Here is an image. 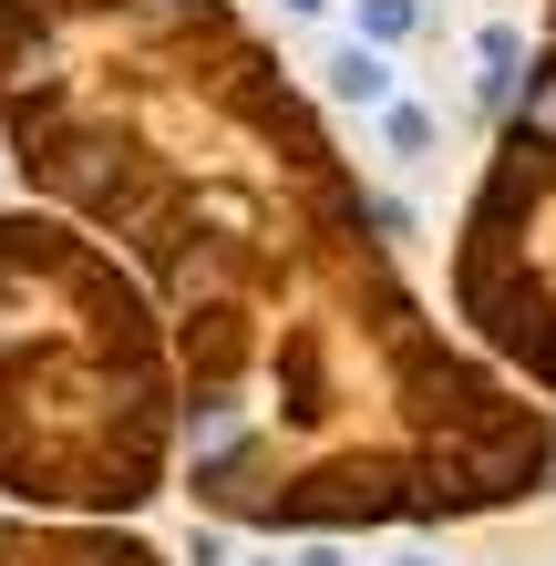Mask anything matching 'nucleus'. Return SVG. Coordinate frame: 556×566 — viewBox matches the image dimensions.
<instances>
[{"instance_id": "nucleus-13", "label": "nucleus", "mask_w": 556, "mask_h": 566, "mask_svg": "<svg viewBox=\"0 0 556 566\" xmlns=\"http://www.w3.org/2000/svg\"><path fill=\"white\" fill-rule=\"evenodd\" d=\"M238 566H289V556H279V546H269V556H238Z\"/></svg>"}, {"instance_id": "nucleus-9", "label": "nucleus", "mask_w": 556, "mask_h": 566, "mask_svg": "<svg viewBox=\"0 0 556 566\" xmlns=\"http://www.w3.org/2000/svg\"><path fill=\"white\" fill-rule=\"evenodd\" d=\"M227 546H238V536H227V525H207V515H196V525H186V546H176V566H238Z\"/></svg>"}, {"instance_id": "nucleus-8", "label": "nucleus", "mask_w": 556, "mask_h": 566, "mask_svg": "<svg viewBox=\"0 0 556 566\" xmlns=\"http://www.w3.org/2000/svg\"><path fill=\"white\" fill-rule=\"evenodd\" d=\"M433 31V11L422 0H350V42H371V52H402Z\"/></svg>"}, {"instance_id": "nucleus-4", "label": "nucleus", "mask_w": 556, "mask_h": 566, "mask_svg": "<svg viewBox=\"0 0 556 566\" xmlns=\"http://www.w3.org/2000/svg\"><path fill=\"white\" fill-rule=\"evenodd\" d=\"M0 566H176L145 525H31L0 515Z\"/></svg>"}, {"instance_id": "nucleus-1", "label": "nucleus", "mask_w": 556, "mask_h": 566, "mask_svg": "<svg viewBox=\"0 0 556 566\" xmlns=\"http://www.w3.org/2000/svg\"><path fill=\"white\" fill-rule=\"evenodd\" d=\"M0 165L155 298L207 525L422 546L556 494V412L412 289L381 186L238 0H0Z\"/></svg>"}, {"instance_id": "nucleus-11", "label": "nucleus", "mask_w": 556, "mask_h": 566, "mask_svg": "<svg viewBox=\"0 0 556 566\" xmlns=\"http://www.w3.org/2000/svg\"><path fill=\"white\" fill-rule=\"evenodd\" d=\"M331 11H340V0H279V21H289V31H310V21H331Z\"/></svg>"}, {"instance_id": "nucleus-10", "label": "nucleus", "mask_w": 556, "mask_h": 566, "mask_svg": "<svg viewBox=\"0 0 556 566\" xmlns=\"http://www.w3.org/2000/svg\"><path fill=\"white\" fill-rule=\"evenodd\" d=\"M289 566H361V556H350V536H300V546H279Z\"/></svg>"}, {"instance_id": "nucleus-5", "label": "nucleus", "mask_w": 556, "mask_h": 566, "mask_svg": "<svg viewBox=\"0 0 556 566\" xmlns=\"http://www.w3.org/2000/svg\"><path fill=\"white\" fill-rule=\"evenodd\" d=\"M310 93H319V114L340 104V114H361V124H371V114L402 104V73H391V52H371V42H331V52H319V83H310Z\"/></svg>"}, {"instance_id": "nucleus-2", "label": "nucleus", "mask_w": 556, "mask_h": 566, "mask_svg": "<svg viewBox=\"0 0 556 566\" xmlns=\"http://www.w3.org/2000/svg\"><path fill=\"white\" fill-rule=\"evenodd\" d=\"M176 494V350L135 269L0 196V515L145 525Z\"/></svg>"}, {"instance_id": "nucleus-12", "label": "nucleus", "mask_w": 556, "mask_h": 566, "mask_svg": "<svg viewBox=\"0 0 556 566\" xmlns=\"http://www.w3.org/2000/svg\"><path fill=\"white\" fill-rule=\"evenodd\" d=\"M381 566H443V556H433V546H391Z\"/></svg>"}, {"instance_id": "nucleus-6", "label": "nucleus", "mask_w": 556, "mask_h": 566, "mask_svg": "<svg viewBox=\"0 0 556 566\" xmlns=\"http://www.w3.org/2000/svg\"><path fill=\"white\" fill-rule=\"evenodd\" d=\"M526 52H536V42H526L515 21H484V31H474V62H484V73H474V114H484V124L515 104V83H526Z\"/></svg>"}, {"instance_id": "nucleus-7", "label": "nucleus", "mask_w": 556, "mask_h": 566, "mask_svg": "<svg viewBox=\"0 0 556 566\" xmlns=\"http://www.w3.org/2000/svg\"><path fill=\"white\" fill-rule=\"evenodd\" d=\"M371 135H381V155H391V165H412V176H422V165L443 155V114L422 104V93H402L391 114H371Z\"/></svg>"}, {"instance_id": "nucleus-3", "label": "nucleus", "mask_w": 556, "mask_h": 566, "mask_svg": "<svg viewBox=\"0 0 556 566\" xmlns=\"http://www.w3.org/2000/svg\"><path fill=\"white\" fill-rule=\"evenodd\" d=\"M443 319L474 360L556 412V0L536 21L526 83L484 135V165L443 238Z\"/></svg>"}]
</instances>
